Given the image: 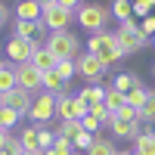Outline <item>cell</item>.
Returning a JSON list of instances; mask_svg holds the SVG:
<instances>
[{
	"mask_svg": "<svg viewBox=\"0 0 155 155\" xmlns=\"http://www.w3.org/2000/svg\"><path fill=\"white\" fill-rule=\"evenodd\" d=\"M87 53L99 56L106 65H112V62L124 59V50L118 47V37H115V31H96L87 37Z\"/></svg>",
	"mask_w": 155,
	"mask_h": 155,
	"instance_id": "6da1fadb",
	"label": "cell"
},
{
	"mask_svg": "<svg viewBox=\"0 0 155 155\" xmlns=\"http://www.w3.org/2000/svg\"><path fill=\"white\" fill-rule=\"evenodd\" d=\"M109 19H112V9H109L106 3H84L81 9L74 12V22L81 25L84 31H90V34H96V31H106Z\"/></svg>",
	"mask_w": 155,
	"mask_h": 155,
	"instance_id": "7a4b0ae2",
	"label": "cell"
},
{
	"mask_svg": "<svg viewBox=\"0 0 155 155\" xmlns=\"http://www.w3.org/2000/svg\"><path fill=\"white\" fill-rule=\"evenodd\" d=\"M44 47L56 59H78V56H81V37L71 34V31H50Z\"/></svg>",
	"mask_w": 155,
	"mask_h": 155,
	"instance_id": "3957f363",
	"label": "cell"
},
{
	"mask_svg": "<svg viewBox=\"0 0 155 155\" xmlns=\"http://www.w3.org/2000/svg\"><path fill=\"white\" fill-rule=\"evenodd\" d=\"M115 37H118V47L124 50V56H130V53H140L149 41L143 34H140V22H134V19H127V22H121L118 25V31H115Z\"/></svg>",
	"mask_w": 155,
	"mask_h": 155,
	"instance_id": "277c9868",
	"label": "cell"
},
{
	"mask_svg": "<svg viewBox=\"0 0 155 155\" xmlns=\"http://www.w3.org/2000/svg\"><path fill=\"white\" fill-rule=\"evenodd\" d=\"M74 68H78V74H81V81H90V84H99L102 78H106V62H102L99 56H93V53H84L74 59Z\"/></svg>",
	"mask_w": 155,
	"mask_h": 155,
	"instance_id": "5b68a950",
	"label": "cell"
},
{
	"mask_svg": "<svg viewBox=\"0 0 155 155\" xmlns=\"http://www.w3.org/2000/svg\"><path fill=\"white\" fill-rule=\"evenodd\" d=\"M41 41H22V37H9L6 41V59L12 65H22V62H31V56L41 50Z\"/></svg>",
	"mask_w": 155,
	"mask_h": 155,
	"instance_id": "8992f818",
	"label": "cell"
},
{
	"mask_svg": "<svg viewBox=\"0 0 155 155\" xmlns=\"http://www.w3.org/2000/svg\"><path fill=\"white\" fill-rule=\"evenodd\" d=\"M56 99H59V96L41 90V93L34 96V102H31V112H28L31 124H47L50 118H53V115H56Z\"/></svg>",
	"mask_w": 155,
	"mask_h": 155,
	"instance_id": "52a82bcc",
	"label": "cell"
},
{
	"mask_svg": "<svg viewBox=\"0 0 155 155\" xmlns=\"http://www.w3.org/2000/svg\"><path fill=\"white\" fill-rule=\"evenodd\" d=\"M41 22H44V28H47V31H65L68 25L74 22V12L56 3V6H47V9H44Z\"/></svg>",
	"mask_w": 155,
	"mask_h": 155,
	"instance_id": "ba28073f",
	"label": "cell"
},
{
	"mask_svg": "<svg viewBox=\"0 0 155 155\" xmlns=\"http://www.w3.org/2000/svg\"><path fill=\"white\" fill-rule=\"evenodd\" d=\"M56 115H59V121H81L84 115H90V109L84 106L78 96H59L56 99Z\"/></svg>",
	"mask_w": 155,
	"mask_h": 155,
	"instance_id": "9c48e42d",
	"label": "cell"
},
{
	"mask_svg": "<svg viewBox=\"0 0 155 155\" xmlns=\"http://www.w3.org/2000/svg\"><path fill=\"white\" fill-rule=\"evenodd\" d=\"M41 71H37L34 65H31V62H22V65H16V84L22 87V90H28V93H41V90H44V81H41Z\"/></svg>",
	"mask_w": 155,
	"mask_h": 155,
	"instance_id": "30bf717a",
	"label": "cell"
},
{
	"mask_svg": "<svg viewBox=\"0 0 155 155\" xmlns=\"http://www.w3.org/2000/svg\"><path fill=\"white\" fill-rule=\"evenodd\" d=\"M31 102H34V93H28V90H9V93H0V106H9L12 112H19L22 118H28V112H31Z\"/></svg>",
	"mask_w": 155,
	"mask_h": 155,
	"instance_id": "8fae6325",
	"label": "cell"
},
{
	"mask_svg": "<svg viewBox=\"0 0 155 155\" xmlns=\"http://www.w3.org/2000/svg\"><path fill=\"white\" fill-rule=\"evenodd\" d=\"M106 127H109L118 140H137V137H140V124H137V121H121L118 115H112Z\"/></svg>",
	"mask_w": 155,
	"mask_h": 155,
	"instance_id": "7c38bea8",
	"label": "cell"
},
{
	"mask_svg": "<svg viewBox=\"0 0 155 155\" xmlns=\"http://www.w3.org/2000/svg\"><path fill=\"white\" fill-rule=\"evenodd\" d=\"M12 12H16V19H25V22H41L44 6L37 3V0H19V3L12 6Z\"/></svg>",
	"mask_w": 155,
	"mask_h": 155,
	"instance_id": "4fadbf2b",
	"label": "cell"
},
{
	"mask_svg": "<svg viewBox=\"0 0 155 155\" xmlns=\"http://www.w3.org/2000/svg\"><path fill=\"white\" fill-rule=\"evenodd\" d=\"M44 31V22H25V19H12V37L22 41H34V34Z\"/></svg>",
	"mask_w": 155,
	"mask_h": 155,
	"instance_id": "5bb4252c",
	"label": "cell"
},
{
	"mask_svg": "<svg viewBox=\"0 0 155 155\" xmlns=\"http://www.w3.org/2000/svg\"><path fill=\"white\" fill-rule=\"evenodd\" d=\"M78 99H81L87 109H90V106H99V102L106 99V87H102V84H87L81 93H78Z\"/></svg>",
	"mask_w": 155,
	"mask_h": 155,
	"instance_id": "9a60e30c",
	"label": "cell"
},
{
	"mask_svg": "<svg viewBox=\"0 0 155 155\" xmlns=\"http://www.w3.org/2000/svg\"><path fill=\"white\" fill-rule=\"evenodd\" d=\"M56 62H59V59H56L53 53H50L47 47H41V50H37V53L31 56V65H34L37 71H41V74H47V71H53V68H56Z\"/></svg>",
	"mask_w": 155,
	"mask_h": 155,
	"instance_id": "2e32d148",
	"label": "cell"
},
{
	"mask_svg": "<svg viewBox=\"0 0 155 155\" xmlns=\"http://www.w3.org/2000/svg\"><path fill=\"white\" fill-rule=\"evenodd\" d=\"M41 81H44V90H47V93H53V96H65V87H68V84L56 74V68H53V71H47Z\"/></svg>",
	"mask_w": 155,
	"mask_h": 155,
	"instance_id": "e0dca14e",
	"label": "cell"
},
{
	"mask_svg": "<svg viewBox=\"0 0 155 155\" xmlns=\"http://www.w3.org/2000/svg\"><path fill=\"white\" fill-rule=\"evenodd\" d=\"M112 87H115V90H121V93L127 96L134 87H143V81H140V74H134V71H124V74H118V78L112 81Z\"/></svg>",
	"mask_w": 155,
	"mask_h": 155,
	"instance_id": "ac0fdd59",
	"label": "cell"
},
{
	"mask_svg": "<svg viewBox=\"0 0 155 155\" xmlns=\"http://www.w3.org/2000/svg\"><path fill=\"white\" fill-rule=\"evenodd\" d=\"M134 149L140 155H155V130H140V137L134 140Z\"/></svg>",
	"mask_w": 155,
	"mask_h": 155,
	"instance_id": "d6986e66",
	"label": "cell"
},
{
	"mask_svg": "<svg viewBox=\"0 0 155 155\" xmlns=\"http://www.w3.org/2000/svg\"><path fill=\"white\" fill-rule=\"evenodd\" d=\"M115 152H118L115 143L109 137H99V134L93 137V143H90V149H87V155H115Z\"/></svg>",
	"mask_w": 155,
	"mask_h": 155,
	"instance_id": "ffe728a7",
	"label": "cell"
},
{
	"mask_svg": "<svg viewBox=\"0 0 155 155\" xmlns=\"http://www.w3.org/2000/svg\"><path fill=\"white\" fill-rule=\"evenodd\" d=\"M19 143L25 152H34L37 149V124H28V127H22V134H19Z\"/></svg>",
	"mask_w": 155,
	"mask_h": 155,
	"instance_id": "44dd1931",
	"label": "cell"
},
{
	"mask_svg": "<svg viewBox=\"0 0 155 155\" xmlns=\"http://www.w3.org/2000/svg\"><path fill=\"white\" fill-rule=\"evenodd\" d=\"M112 16L118 19V22H127V19H134V6H130V0H112Z\"/></svg>",
	"mask_w": 155,
	"mask_h": 155,
	"instance_id": "7402d4cb",
	"label": "cell"
},
{
	"mask_svg": "<svg viewBox=\"0 0 155 155\" xmlns=\"http://www.w3.org/2000/svg\"><path fill=\"white\" fill-rule=\"evenodd\" d=\"M16 65H3L0 68V93H9V90H16Z\"/></svg>",
	"mask_w": 155,
	"mask_h": 155,
	"instance_id": "603a6c76",
	"label": "cell"
},
{
	"mask_svg": "<svg viewBox=\"0 0 155 155\" xmlns=\"http://www.w3.org/2000/svg\"><path fill=\"white\" fill-rule=\"evenodd\" d=\"M19 121H22V115H19V112H12L9 106H0V130H6V134H9Z\"/></svg>",
	"mask_w": 155,
	"mask_h": 155,
	"instance_id": "cb8c5ba5",
	"label": "cell"
},
{
	"mask_svg": "<svg viewBox=\"0 0 155 155\" xmlns=\"http://www.w3.org/2000/svg\"><path fill=\"white\" fill-rule=\"evenodd\" d=\"M102 102H106L109 112H118L124 102H127V96L121 93V90H115V87H106V99H102Z\"/></svg>",
	"mask_w": 155,
	"mask_h": 155,
	"instance_id": "d4e9b609",
	"label": "cell"
},
{
	"mask_svg": "<svg viewBox=\"0 0 155 155\" xmlns=\"http://www.w3.org/2000/svg\"><path fill=\"white\" fill-rule=\"evenodd\" d=\"M53 143H56V130H50L47 124H37V149L47 152Z\"/></svg>",
	"mask_w": 155,
	"mask_h": 155,
	"instance_id": "484cf974",
	"label": "cell"
},
{
	"mask_svg": "<svg viewBox=\"0 0 155 155\" xmlns=\"http://www.w3.org/2000/svg\"><path fill=\"white\" fill-rule=\"evenodd\" d=\"M78 134H81V121H59V127H56L59 140H74Z\"/></svg>",
	"mask_w": 155,
	"mask_h": 155,
	"instance_id": "4316f807",
	"label": "cell"
},
{
	"mask_svg": "<svg viewBox=\"0 0 155 155\" xmlns=\"http://www.w3.org/2000/svg\"><path fill=\"white\" fill-rule=\"evenodd\" d=\"M56 74H59L65 84H68L71 78L78 74V68H74V59H59V62H56Z\"/></svg>",
	"mask_w": 155,
	"mask_h": 155,
	"instance_id": "83f0119b",
	"label": "cell"
},
{
	"mask_svg": "<svg viewBox=\"0 0 155 155\" xmlns=\"http://www.w3.org/2000/svg\"><path fill=\"white\" fill-rule=\"evenodd\" d=\"M149 93H152V90H146V87H134L130 93H127V106H134V109H140V106H146V99H149Z\"/></svg>",
	"mask_w": 155,
	"mask_h": 155,
	"instance_id": "f1b7e54d",
	"label": "cell"
},
{
	"mask_svg": "<svg viewBox=\"0 0 155 155\" xmlns=\"http://www.w3.org/2000/svg\"><path fill=\"white\" fill-rule=\"evenodd\" d=\"M140 121H146V124H155V90L149 93L146 106H140Z\"/></svg>",
	"mask_w": 155,
	"mask_h": 155,
	"instance_id": "f546056e",
	"label": "cell"
},
{
	"mask_svg": "<svg viewBox=\"0 0 155 155\" xmlns=\"http://www.w3.org/2000/svg\"><path fill=\"white\" fill-rule=\"evenodd\" d=\"M44 155H74V146H71V140H59L56 137V143L50 146Z\"/></svg>",
	"mask_w": 155,
	"mask_h": 155,
	"instance_id": "4dcf8cb0",
	"label": "cell"
},
{
	"mask_svg": "<svg viewBox=\"0 0 155 155\" xmlns=\"http://www.w3.org/2000/svg\"><path fill=\"white\" fill-rule=\"evenodd\" d=\"M93 137L96 134H90V130H81L74 140H71V146H74V152H87L90 149V143H93Z\"/></svg>",
	"mask_w": 155,
	"mask_h": 155,
	"instance_id": "1f68e13d",
	"label": "cell"
},
{
	"mask_svg": "<svg viewBox=\"0 0 155 155\" xmlns=\"http://www.w3.org/2000/svg\"><path fill=\"white\" fill-rule=\"evenodd\" d=\"M25 149H22V143H19V137H6V143H3V149H0V155H22Z\"/></svg>",
	"mask_w": 155,
	"mask_h": 155,
	"instance_id": "d6a6232c",
	"label": "cell"
},
{
	"mask_svg": "<svg viewBox=\"0 0 155 155\" xmlns=\"http://www.w3.org/2000/svg\"><path fill=\"white\" fill-rule=\"evenodd\" d=\"M140 34H143L146 41H149V37H155V12H152V16H146V19H140Z\"/></svg>",
	"mask_w": 155,
	"mask_h": 155,
	"instance_id": "836d02e7",
	"label": "cell"
},
{
	"mask_svg": "<svg viewBox=\"0 0 155 155\" xmlns=\"http://www.w3.org/2000/svg\"><path fill=\"white\" fill-rule=\"evenodd\" d=\"M115 115H118L121 121H140V109H134V106H127V102H124V106H121L118 112H115Z\"/></svg>",
	"mask_w": 155,
	"mask_h": 155,
	"instance_id": "e575fe53",
	"label": "cell"
},
{
	"mask_svg": "<svg viewBox=\"0 0 155 155\" xmlns=\"http://www.w3.org/2000/svg\"><path fill=\"white\" fill-rule=\"evenodd\" d=\"M99 127H102V121H99V118H93V115H84V118H81V130L99 134Z\"/></svg>",
	"mask_w": 155,
	"mask_h": 155,
	"instance_id": "d590c367",
	"label": "cell"
},
{
	"mask_svg": "<svg viewBox=\"0 0 155 155\" xmlns=\"http://www.w3.org/2000/svg\"><path fill=\"white\" fill-rule=\"evenodd\" d=\"M6 25H9V6L3 3V0H0V31H3Z\"/></svg>",
	"mask_w": 155,
	"mask_h": 155,
	"instance_id": "8d00e7d4",
	"label": "cell"
},
{
	"mask_svg": "<svg viewBox=\"0 0 155 155\" xmlns=\"http://www.w3.org/2000/svg\"><path fill=\"white\" fill-rule=\"evenodd\" d=\"M56 3H59V6H65V9H71V12H78V9L84 6V0H56Z\"/></svg>",
	"mask_w": 155,
	"mask_h": 155,
	"instance_id": "74e56055",
	"label": "cell"
},
{
	"mask_svg": "<svg viewBox=\"0 0 155 155\" xmlns=\"http://www.w3.org/2000/svg\"><path fill=\"white\" fill-rule=\"evenodd\" d=\"M37 3H41V6L47 9V6H56V0H37Z\"/></svg>",
	"mask_w": 155,
	"mask_h": 155,
	"instance_id": "f35d334b",
	"label": "cell"
},
{
	"mask_svg": "<svg viewBox=\"0 0 155 155\" xmlns=\"http://www.w3.org/2000/svg\"><path fill=\"white\" fill-rule=\"evenodd\" d=\"M6 137H9L6 130H0V149H3V143H6Z\"/></svg>",
	"mask_w": 155,
	"mask_h": 155,
	"instance_id": "ab89813d",
	"label": "cell"
},
{
	"mask_svg": "<svg viewBox=\"0 0 155 155\" xmlns=\"http://www.w3.org/2000/svg\"><path fill=\"white\" fill-rule=\"evenodd\" d=\"M22 155H44V152H41V149H34V152H22Z\"/></svg>",
	"mask_w": 155,
	"mask_h": 155,
	"instance_id": "60d3db41",
	"label": "cell"
},
{
	"mask_svg": "<svg viewBox=\"0 0 155 155\" xmlns=\"http://www.w3.org/2000/svg\"><path fill=\"white\" fill-rule=\"evenodd\" d=\"M3 65H6V59H3V53H0V68H3Z\"/></svg>",
	"mask_w": 155,
	"mask_h": 155,
	"instance_id": "b9f144b4",
	"label": "cell"
},
{
	"mask_svg": "<svg viewBox=\"0 0 155 155\" xmlns=\"http://www.w3.org/2000/svg\"><path fill=\"white\" fill-rule=\"evenodd\" d=\"M146 3H149V6H152V9H155V0H146Z\"/></svg>",
	"mask_w": 155,
	"mask_h": 155,
	"instance_id": "7bdbcfd3",
	"label": "cell"
},
{
	"mask_svg": "<svg viewBox=\"0 0 155 155\" xmlns=\"http://www.w3.org/2000/svg\"><path fill=\"white\" fill-rule=\"evenodd\" d=\"M115 155H127V152H115Z\"/></svg>",
	"mask_w": 155,
	"mask_h": 155,
	"instance_id": "ee69618b",
	"label": "cell"
},
{
	"mask_svg": "<svg viewBox=\"0 0 155 155\" xmlns=\"http://www.w3.org/2000/svg\"><path fill=\"white\" fill-rule=\"evenodd\" d=\"M74 155H87V152H74Z\"/></svg>",
	"mask_w": 155,
	"mask_h": 155,
	"instance_id": "f6af8a7d",
	"label": "cell"
},
{
	"mask_svg": "<svg viewBox=\"0 0 155 155\" xmlns=\"http://www.w3.org/2000/svg\"><path fill=\"white\" fill-rule=\"evenodd\" d=\"M152 74H155V65H152Z\"/></svg>",
	"mask_w": 155,
	"mask_h": 155,
	"instance_id": "bcb514c9",
	"label": "cell"
}]
</instances>
